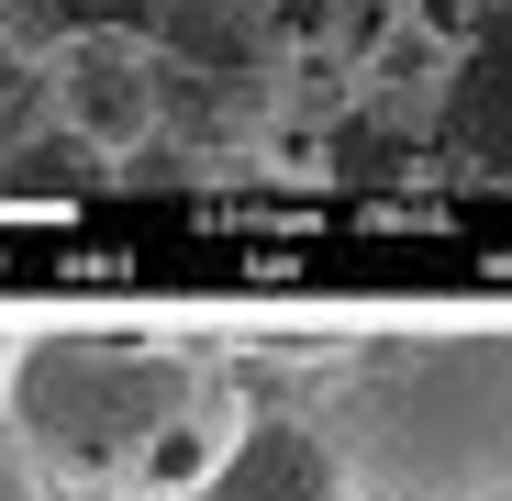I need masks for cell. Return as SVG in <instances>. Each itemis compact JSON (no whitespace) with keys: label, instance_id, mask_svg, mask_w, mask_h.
I'll use <instances>...</instances> for the list:
<instances>
[{"label":"cell","instance_id":"obj_2","mask_svg":"<svg viewBox=\"0 0 512 501\" xmlns=\"http://www.w3.org/2000/svg\"><path fill=\"white\" fill-rule=\"evenodd\" d=\"M312 435L346 468V501H512V323L334 346Z\"/></svg>","mask_w":512,"mask_h":501},{"label":"cell","instance_id":"obj_4","mask_svg":"<svg viewBox=\"0 0 512 501\" xmlns=\"http://www.w3.org/2000/svg\"><path fill=\"white\" fill-rule=\"evenodd\" d=\"M190 501H346V468H334V446L312 424H256L245 412V435L223 446V468L190 490Z\"/></svg>","mask_w":512,"mask_h":501},{"label":"cell","instance_id":"obj_3","mask_svg":"<svg viewBox=\"0 0 512 501\" xmlns=\"http://www.w3.org/2000/svg\"><path fill=\"white\" fill-rule=\"evenodd\" d=\"M435 156L468 167V179H512V0L468 23V45H457V67H446Z\"/></svg>","mask_w":512,"mask_h":501},{"label":"cell","instance_id":"obj_8","mask_svg":"<svg viewBox=\"0 0 512 501\" xmlns=\"http://www.w3.org/2000/svg\"><path fill=\"white\" fill-rule=\"evenodd\" d=\"M145 12H167V0H90V23H145Z\"/></svg>","mask_w":512,"mask_h":501},{"label":"cell","instance_id":"obj_10","mask_svg":"<svg viewBox=\"0 0 512 501\" xmlns=\"http://www.w3.org/2000/svg\"><path fill=\"white\" fill-rule=\"evenodd\" d=\"M78 501H101V490H78Z\"/></svg>","mask_w":512,"mask_h":501},{"label":"cell","instance_id":"obj_9","mask_svg":"<svg viewBox=\"0 0 512 501\" xmlns=\"http://www.w3.org/2000/svg\"><path fill=\"white\" fill-rule=\"evenodd\" d=\"M0 390H12V334H0Z\"/></svg>","mask_w":512,"mask_h":501},{"label":"cell","instance_id":"obj_7","mask_svg":"<svg viewBox=\"0 0 512 501\" xmlns=\"http://www.w3.org/2000/svg\"><path fill=\"white\" fill-rule=\"evenodd\" d=\"M0 501H56V479L34 468V446H23L12 424H0Z\"/></svg>","mask_w":512,"mask_h":501},{"label":"cell","instance_id":"obj_6","mask_svg":"<svg viewBox=\"0 0 512 501\" xmlns=\"http://www.w3.org/2000/svg\"><path fill=\"white\" fill-rule=\"evenodd\" d=\"M67 112H78V134H134L145 123V90L112 67V56H78V78H67Z\"/></svg>","mask_w":512,"mask_h":501},{"label":"cell","instance_id":"obj_1","mask_svg":"<svg viewBox=\"0 0 512 501\" xmlns=\"http://www.w3.org/2000/svg\"><path fill=\"white\" fill-rule=\"evenodd\" d=\"M0 424L67 490L190 501L245 435V390L212 346H167V334H23Z\"/></svg>","mask_w":512,"mask_h":501},{"label":"cell","instance_id":"obj_5","mask_svg":"<svg viewBox=\"0 0 512 501\" xmlns=\"http://www.w3.org/2000/svg\"><path fill=\"white\" fill-rule=\"evenodd\" d=\"M167 45H179L190 67H256V56H268V0H167Z\"/></svg>","mask_w":512,"mask_h":501}]
</instances>
